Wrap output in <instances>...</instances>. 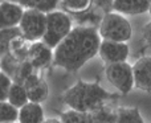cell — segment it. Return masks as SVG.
I'll list each match as a JSON object with an SVG mask.
<instances>
[{
    "mask_svg": "<svg viewBox=\"0 0 151 123\" xmlns=\"http://www.w3.org/2000/svg\"><path fill=\"white\" fill-rule=\"evenodd\" d=\"M19 123H44V110L40 103L28 102L19 109Z\"/></svg>",
    "mask_w": 151,
    "mask_h": 123,
    "instance_id": "cell-13",
    "label": "cell"
},
{
    "mask_svg": "<svg viewBox=\"0 0 151 123\" xmlns=\"http://www.w3.org/2000/svg\"><path fill=\"white\" fill-rule=\"evenodd\" d=\"M19 37H21L19 26L0 31V58L9 53V48H11L12 41L19 39Z\"/></svg>",
    "mask_w": 151,
    "mask_h": 123,
    "instance_id": "cell-17",
    "label": "cell"
},
{
    "mask_svg": "<svg viewBox=\"0 0 151 123\" xmlns=\"http://www.w3.org/2000/svg\"><path fill=\"white\" fill-rule=\"evenodd\" d=\"M134 86L142 92H151V56L141 57L133 65Z\"/></svg>",
    "mask_w": 151,
    "mask_h": 123,
    "instance_id": "cell-8",
    "label": "cell"
},
{
    "mask_svg": "<svg viewBox=\"0 0 151 123\" xmlns=\"http://www.w3.org/2000/svg\"><path fill=\"white\" fill-rule=\"evenodd\" d=\"M97 5L101 7L102 9H106L109 12V9H111V4H113V0H96Z\"/></svg>",
    "mask_w": 151,
    "mask_h": 123,
    "instance_id": "cell-25",
    "label": "cell"
},
{
    "mask_svg": "<svg viewBox=\"0 0 151 123\" xmlns=\"http://www.w3.org/2000/svg\"><path fill=\"white\" fill-rule=\"evenodd\" d=\"M7 102H9L11 105L15 106L16 109H21L24 105H27V103L29 102L24 85L13 82L11 89H9V94H8Z\"/></svg>",
    "mask_w": 151,
    "mask_h": 123,
    "instance_id": "cell-16",
    "label": "cell"
},
{
    "mask_svg": "<svg viewBox=\"0 0 151 123\" xmlns=\"http://www.w3.org/2000/svg\"><path fill=\"white\" fill-rule=\"evenodd\" d=\"M44 123H61L60 119H56V118H50V119H45Z\"/></svg>",
    "mask_w": 151,
    "mask_h": 123,
    "instance_id": "cell-26",
    "label": "cell"
},
{
    "mask_svg": "<svg viewBox=\"0 0 151 123\" xmlns=\"http://www.w3.org/2000/svg\"><path fill=\"white\" fill-rule=\"evenodd\" d=\"M12 84L13 81L11 79V77L0 70V102H5L8 99V94H9Z\"/></svg>",
    "mask_w": 151,
    "mask_h": 123,
    "instance_id": "cell-23",
    "label": "cell"
},
{
    "mask_svg": "<svg viewBox=\"0 0 151 123\" xmlns=\"http://www.w3.org/2000/svg\"><path fill=\"white\" fill-rule=\"evenodd\" d=\"M33 70H35V68L29 64L28 60L23 61V62L19 64L17 69H16L15 74H13V77H12V81L16 82V84L24 85V82L27 81V78L33 74Z\"/></svg>",
    "mask_w": 151,
    "mask_h": 123,
    "instance_id": "cell-20",
    "label": "cell"
},
{
    "mask_svg": "<svg viewBox=\"0 0 151 123\" xmlns=\"http://www.w3.org/2000/svg\"><path fill=\"white\" fill-rule=\"evenodd\" d=\"M27 60L29 61V64H31L35 69L47 68L53 61L52 49H50L47 44H44L42 41L32 42V44L29 45Z\"/></svg>",
    "mask_w": 151,
    "mask_h": 123,
    "instance_id": "cell-10",
    "label": "cell"
},
{
    "mask_svg": "<svg viewBox=\"0 0 151 123\" xmlns=\"http://www.w3.org/2000/svg\"><path fill=\"white\" fill-rule=\"evenodd\" d=\"M90 123H115L117 121V109H113L111 106L104 105L96 107L88 113Z\"/></svg>",
    "mask_w": 151,
    "mask_h": 123,
    "instance_id": "cell-14",
    "label": "cell"
},
{
    "mask_svg": "<svg viewBox=\"0 0 151 123\" xmlns=\"http://www.w3.org/2000/svg\"><path fill=\"white\" fill-rule=\"evenodd\" d=\"M63 5L73 12H83L89 9L93 0H60Z\"/></svg>",
    "mask_w": 151,
    "mask_h": 123,
    "instance_id": "cell-22",
    "label": "cell"
},
{
    "mask_svg": "<svg viewBox=\"0 0 151 123\" xmlns=\"http://www.w3.org/2000/svg\"><path fill=\"white\" fill-rule=\"evenodd\" d=\"M150 3H151V0H150Z\"/></svg>",
    "mask_w": 151,
    "mask_h": 123,
    "instance_id": "cell-28",
    "label": "cell"
},
{
    "mask_svg": "<svg viewBox=\"0 0 151 123\" xmlns=\"http://www.w3.org/2000/svg\"><path fill=\"white\" fill-rule=\"evenodd\" d=\"M24 8L12 1L0 3V31L8 28H16L23 17Z\"/></svg>",
    "mask_w": 151,
    "mask_h": 123,
    "instance_id": "cell-9",
    "label": "cell"
},
{
    "mask_svg": "<svg viewBox=\"0 0 151 123\" xmlns=\"http://www.w3.org/2000/svg\"><path fill=\"white\" fill-rule=\"evenodd\" d=\"M101 36L94 26H76L55 48V65L68 72H77L98 54Z\"/></svg>",
    "mask_w": 151,
    "mask_h": 123,
    "instance_id": "cell-1",
    "label": "cell"
},
{
    "mask_svg": "<svg viewBox=\"0 0 151 123\" xmlns=\"http://www.w3.org/2000/svg\"><path fill=\"white\" fill-rule=\"evenodd\" d=\"M149 12H150V13H151V5H150V9H149Z\"/></svg>",
    "mask_w": 151,
    "mask_h": 123,
    "instance_id": "cell-27",
    "label": "cell"
},
{
    "mask_svg": "<svg viewBox=\"0 0 151 123\" xmlns=\"http://www.w3.org/2000/svg\"><path fill=\"white\" fill-rule=\"evenodd\" d=\"M99 57L107 65L117 62H125L129 57V45L126 42H117V41H107L102 40L98 50Z\"/></svg>",
    "mask_w": 151,
    "mask_h": 123,
    "instance_id": "cell-7",
    "label": "cell"
},
{
    "mask_svg": "<svg viewBox=\"0 0 151 123\" xmlns=\"http://www.w3.org/2000/svg\"><path fill=\"white\" fill-rule=\"evenodd\" d=\"M106 78L118 92L122 94H127L134 87L133 66L130 64L117 62L106 66Z\"/></svg>",
    "mask_w": 151,
    "mask_h": 123,
    "instance_id": "cell-6",
    "label": "cell"
},
{
    "mask_svg": "<svg viewBox=\"0 0 151 123\" xmlns=\"http://www.w3.org/2000/svg\"><path fill=\"white\" fill-rule=\"evenodd\" d=\"M143 39L149 45H151V21L147 23L143 28Z\"/></svg>",
    "mask_w": 151,
    "mask_h": 123,
    "instance_id": "cell-24",
    "label": "cell"
},
{
    "mask_svg": "<svg viewBox=\"0 0 151 123\" xmlns=\"http://www.w3.org/2000/svg\"><path fill=\"white\" fill-rule=\"evenodd\" d=\"M19 119V109L9 102H0V123H15Z\"/></svg>",
    "mask_w": 151,
    "mask_h": 123,
    "instance_id": "cell-19",
    "label": "cell"
},
{
    "mask_svg": "<svg viewBox=\"0 0 151 123\" xmlns=\"http://www.w3.org/2000/svg\"><path fill=\"white\" fill-rule=\"evenodd\" d=\"M98 33L102 40L127 42L131 39L133 28H131L130 21L125 16L114 12V11H109L105 13V16L99 23Z\"/></svg>",
    "mask_w": 151,
    "mask_h": 123,
    "instance_id": "cell-3",
    "label": "cell"
},
{
    "mask_svg": "<svg viewBox=\"0 0 151 123\" xmlns=\"http://www.w3.org/2000/svg\"><path fill=\"white\" fill-rule=\"evenodd\" d=\"M61 123H90L88 114L76 110H68L61 114Z\"/></svg>",
    "mask_w": 151,
    "mask_h": 123,
    "instance_id": "cell-21",
    "label": "cell"
},
{
    "mask_svg": "<svg viewBox=\"0 0 151 123\" xmlns=\"http://www.w3.org/2000/svg\"><path fill=\"white\" fill-rule=\"evenodd\" d=\"M115 123H146L137 107H119L117 109Z\"/></svg>",
    "mask_w": 151,
    "mask_h": 123,
    "instance_id": "cell-18",
    "label": "cell"
},
{
    "mask_svg": "<svg viewBox=\"0 0 151 123\" xmlns=\"http://www.w3.org/2000/svg\"><path fill=\"white\" fill-rule=\"evenodd\" d=\"M24 87H25L27 95H28L29 102L40 103L41 105L44 101H47L48 94H49V89L48 85L41 77H39L36 73L29 76L27 81L24 82Z\"/></svg>",
    "mask_w": 151,
    "mask_h": 123,
    "instance_id": "cell-11",
    "label": "cell"
},
{
    "mask_svg": "<svg viewBox=\"0 0 151 123\" xmlns=\"http://www.w3.org/2000/svg\"><path fill=\"white\" fill-rule=\"evenodd\" d=\"M150 0H113L111 9L121 15H139L149 12Z\"/></svg>",
    "mask_w": 151,
    "mask_h": 123,
    "instance_id": "cell-12",
    "label": "cell"
},
{
    "mask_svg": "<svg viewBox=\"0 0 151 123\" xmlns=\"http://www.w3.org/2000/svg\"><path fill=\"white\" fill-rule=\"evenodd\" d=\"M111 97L113 95L109 94L97 82H86L82 79L69 87L63 95L64 101L70 107V110L85 114L106 103V101Z\"/></svg>",
    "mask_w": 151,
    "mask_h": 123,
    "instance_id": "cell-2",
    "label": "cell"
},
{
    "mask_svg": "<svg viewBox=\"0 0 151 123\" xmlns=\"http://www.w3.org/2000/svg\"><path fill=\"white\" fill-rule=\"evenodd\" d=\"M16 3L25 9H39L44 13L53 12L60 0H8Z\"/></svg>",
    "mask_w": 151,
    "mask_h": 123,
    "instance_id": "cell-15",
    "label": "cell"
},
{
    "mask_svg": "<svg viewBox=\"0 0 151 123\" xmlns=\"http://www.w3.org/2000/svg\"><path fill=\"white\" fill-rule=\"evenodd\" d=\"M47 28V13L39 9H24L19 24L21 37L27 41L36 42L42 40Z\"/></svg>",
    "mask_w": 151,
    "mask_h": 123,
    "instance_id": "cell-5",
    "label": "cell"
},
{
    "mask_svg": "<svg viewBox=\"0 0 151 123\" xmlns=\"http://www.w3.org/2000/svg\"><path fill=\"white\" fill-rule=\"evenodd\" d=\"M73 29L72 20L66 13L61 11H53L47 13V28L42 37V42L50 49H55Z\"/></svg>",
    "mask_w": 151,
    "mask_h": 123,
    "instance_id": "cell-4",
    "label": "cell"
}]
</instances>
